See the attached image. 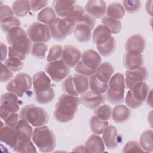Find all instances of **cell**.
Returning <instances> with one entry per match:
<instances>
[{
	"instance_id": "obj_7",
	"label": "cell",
	"mask_w": 153,
	"mask_h": 153,
	"mask_svg": "<svg viewBox=\"0 0 153 153\" xmlns=\"http://www.w3.org/2000/svg\"><path fill=\"white\" fill-rule=\"evenodd\" d=\"M76 23L68 19L57 17L49 27L51 37L58 41L64 40L74 31Z\"/></svg>"
},
{
	"instance_id": "obj_50",
	"label": "cell",
	"mask_w": 153,
	"mask_h": 153,
	"mask_svg": "<svg viewBox=\"0 0 153 153\" xmlns=\"http://www.w3.org/2000/svg\"><path fill=\"white\" fill-rule=\"evenodd\" d=\"M75 71H76V72L77 74L84 75H85L87 76H90L91 75L95 74V71L90 70V69H87V68H85L81 63L80 60L76 64V65L75 66Z\"/></svg>"
},
{
	"instance_id": "obj_40",
	"label": "cell",
	"mask_w": 153,
	"mask_h": 153,
	"mask_svg": "<svg viewBox=\"0 0 153 153\" xmlns=\"http://www.w3.org/2000/svg\"><path fill=\"white\" fill-rule=\"evenodd\" d=\"M48 46L44 42H36L32 45L30 53L36 59H44L45 57Z\"/></svg>"
},
{
	"instance_id": "obj_8",
	"label": "cell",
	"mask_w": 153,
	"mask_h": 153,
	"mask_svg": "<svg viewBox=\"0 0 153 153\" xmlns=\"http://www.w3.org/2000/svg\"><path fill=\"white\" fill-rule=\"evenodd\" d=\"M32 85L31 76L26 73L20 72L8 82L6 89L8 92L14 93L18 97H22L25 92L32 88Z\"/></svg>"
},
{
	"instance_id": "obj_9",
	"label": "cell",
	"mask_w": 153,
	"mask_h": 153,
	"mask_svg": "<svg viewBox=\"0 0 153 153\" xmlns=\"http://www.w3.org/2000/svg\"><path fill=\"white\" fill-rule=\"evenodd\" d=\"M27 35L30 40L34 43L47 42L51 37L49 26L39 22H33L29 26Z\"/></svg>"
},
{
	"instance_id": "obj_34",
	"label": "cell",
	"mask_w": 153,
	"mask_h": 153,
	"mask_svg": "<svg viewBox=\"0 0 153 153\" xmlns=\"http://www.w3.org/2000/svg\"><path fill=\"white\" fill-rule=\"evenodd\" d=\"M152 131L147 130L141 134L139 139V145L145 152H152Z\"/></svg>"
},
{
	"instance_id": "obj_49",
	"label": "cell",
	"mask_w": 153,
	"mask_h": 153,
	"mask_svg": "<svg viewBox=\"0 0 153 153\" xmlns=\"http://www.w3.org/2000/svg\"><path fill=\"white\" fill-rule=\"evenodd\" d=\"M20 115H19V114H18L17 112L11 113L4 120L5 124L7 126L14 128L19 120H20Z\"/></svg>"
},
{
	"instance_id": "obj_4",
	"label": "cell",
	"mask_w": 153,
	"mask_h": 153,
	"mask_svg": "<svg viewBox=\"0 0 153 153\" xmlns=\"http://www.w3.org/2000/svg\"><path fill=\"white\" fill-rule=\"evenodd\" d=\"M32 139L42 152H52L56 148V136L46 126L36 127L33 131Z\"/></svg>"
},
{
	"instance_id": "obj_29",
	"label": "cell",
	"mask_w": 153,
	"mask_h": 153,
	"mask_svg": "<svg viewBox=\"0 0 153 153\" xmlns=\"http://www.w3.org/2000/svg\"><path fill=\"white\" fill-rule=\"evenodd\" d=\"M57 14L50 7H47L41 10L37 15V20L39 22L50 26L57 19Z\"/></svg>"
},
{
	"instance_id": "obj_52",
	"label": "cell",
	"mask_w": 153,
	"mask_h": 153,
	"mask_svg": "<svg viewBox=\"0 0 153 153\" xmlns=\"http://www.w3.org/2000/svg\"><path fill=\"white\" fill-rule=\"evenodd\" d=\"M13 11L9 6L6 5L0 6V20L7 17L13 16Z\"/></svg>"
},
{
	"instance_id": "obj_19",
	"label": "cell",
	"mask_w": 153,
	"mask_h": 153,
	"mask_svg": "<svg viewBox=\"0 0 153 153\" xmlns=\"http://www.w3.org/2000/svg\"><path fill=\"white\" fill-rule=\"evenodd\" d=\"M14 130L19 141L26 142L32 139L33 128L27 121L22 118L16 124Z\"/></svg>"
},
{
	"instance_id": "obj_48",
	"label": "cell",
	"mask_w": 153,
	"mask_h": 153,
	"mask_svg": "<svg viewBox=\"0 0 153 153\" xmlns=\"http://www.w3.org/2000/svg\"><path fill=\"white\" fill-rule=\"evenodd\" d=\"M1 82H6L13 77V73L4 63L1 62Z\"/></svg>"
},
{
	"instance_id": "obj_43",
	"label": "cell",
	"mask_w": 153,
	"mask_h": 153,
	"mask_svg": "<svg viewBox=\"0 0 153 153\" xmlns=\"http://www.w3.org/2000/svg\"><path fill=\"white\" fill-rule=\"evenodd\" d=\"M4 64L13 72L20 71L24 65L23 60L16 57H8L4 61Z\"/></svg>"
},
{
	"instance_id": "obj_55",
	"label": "cell",
	"mask_w": 153,
	"mask_h": 153,
	"mask_svg": "<svg viewBox=\"0 0 153 153\" xmlns=\"http://www.w3.org/2000/svg\"><path fill=\"white\" fill-rule=\"evenodd\" d=\"M152 1H148L145 4V9L148 14L152 16Z\"/></svg>"
},
{
	"instance_id": "obj_41",
	"label": "cell",
	"mask_w": 153,
	"mask_h": 153,
	"mask_svg": "<svg viewBox=\"0 0 153 153\" xmlns=\"http://www.w3.org/2000/svg\"><path fill=\"white\" fill-rule=\"evenodd\" d=\"M62 88L63 91L67 94L74 96H79L75 90L73 82V77L72 76H68L63 81L62 83Z\"/></svg>"
},
{
	"instance_id": "obj_54",
	"label": "cell",
	"mask_w": 153,
	"mask_h": 153,
	"mask_svg": "<svg viewBox=\"0 0 153 153\" xmlns=\"http://www.w3.org/2000/svg\"><path fill=\"white\" fill-rule=\"evenodd\" d=\"M1 61L2 62L5 61L7 58V53H8V49H7V45L2 42H1Z\"/></svg>"
},
{
	"instance_id": "obj_44",
	"label": "cell",
	"mask_w": 153,
	"mask_h": 153,
	"mask_svg": "<svg viewBox=\"0 0 153 153\" xmlns=\"http://www.w3.org/2000/svg\"><path fill=\"white\" fill-rule=\"evenodd\" d=\"M124 10L128 13L134 14L139 11L141 8V2L136 0L123 1V5Z\"/></svg>"
},
{
	"instance_id": "obj_45",
	"label": "cell",
	"mask_w": 153,
	"mask_h": 153,
	"mask_svg": "<svg viewBox=\"0 0 153 153\" xmlns=\"http://www.w3.org/2000/svg\"><path fill=\"white\" fill-rule=\"evenodd\" d=\"M62 49L60 45H54L51 47L47 57V61L50 62L58 60L62 56Z\"/></svg>"
},
{
	"instance_id": "obj_16",
	"label": "cell",
	"mask_w": 153,
	"mask_h": 153,
	"mask_svg": "<svg viewBox=\"0 0 153 153\" xmlns=\"http://www.w3.org/2000/svg\"><path fill=\"white\" fill-rule=\"evenodd\" d=\"M76 3L75 1L56 0L52 2V5L56 14L60 18L68 19L71 15Z\"/></svg>"
},
{
	"instance_id": "obj_12",
	"label": "cell",
	"mask_w": 153,
	"mask_h": 153,
	"mask_svg": "<svg viewBox=\"0 0 153 153\" xmlns=\"http://www.w3.org/2000/svg\"><path fill=\"white\" fill-rule=\"evenodd\" d=\"M145 40L140 35H133L126 41L125 50L126 53L131 55L141 54L145 48Z\"/></svg>"
},
{
	"instance_id": "obj_17",
	"label": "cell",
	"mask_w": 153,
	"mask_h": 153,
	"mask_svg": "<svg viewBox=\"0 0 153 153\" xmlns=\"http://www.w3.org/2000/svg\"><path fill=\"white\" fill-rule=\"evenodd\" d=\"M0 109L9 113H16L19 111L18 96L12 93H5L1 96Z\"/></svg>"
},
{
	"instance_id": "obj_35",
	"label": "cell",
	"mask_w": 153,
	"mask_h": 153,
	"mask_svg": "<svg viewBox=\"0 0 153 153\" xmlns=\"http://www.w3.org/2000/svg\"><path fill=\"white\" fill-rule=\"evenodd\" d=\"M99 54L104 57H108L113 54L116 47V42L115 38L112 36L106 42L96 45Z\"/></svg>"
},
{
	"instance_id": "obj_15",
	"label": "cell",
	"mask_w": 153,
	"mask_h": 153,
	"mask_svg": "<svg viewBox=\"0 0 153 153\" xmlns=\"http://www.w3.org/2000/svg\"><path fill=\"white\" fill-rule=\"evenodd\" d=\"M79 99L80 102L85 107L90 109H94L105 102L106 97L103 94L90 91L82 94Z\"/></svg>"
},
{
	"instance_id": "obj_46",
	"label": "cell",
	"mask_w": 153,
	"mask_h": 153,
	"mask_svg": "<svg viewBox=\"0 0 153 153\" xmlns=\"http://www.w3.org/2000/svg\"><path fill=\"white\" fill-rule=\"evenodd\" d=\"M125 103L126 105L130 109H135L139 107H140L143 103V102L137 100L132 95L130 90H129L126 94L125 97Z\"/></svg>"
},
{
	"instance_id": "obj_28",
	"label": "cell",
	"mask_w": 153,
	"mask_h": 153,
	"mask_svg": "<svg viewBox=\"0 0 153 153\" xmlns=\"http://www.w3.org/2000/svg\"><path fill=\"white\" fill-rule=\"evenodd\" d=\"M133 96L138 101L143 102L146 100L147 96L150 91L149 85L145 81L135 84L129 89Z\"/></svg>"
},
{
	"instance_id": "obj_10",
	"label": "cell",
	"mask_w": 153,
	"mask_h": 153,
	"mask_svg": "<svg viewBox=\"0 0 153 153\" xmlns=\"http://www.w3.org/2000/svg\"><path fill=\"white\" fill-rule=\"evenodd\" d=\"M45 71L55 82H60L68 76L70 68L62 60L48 62L45 67Z\"/></svg>"
},
{
	"instance_id": "obj_20",
	"label": "cell",
	"mask_w": 153,
	"mask_h": 153,
	"mask_svg": "<svg viewBox=\"0 0 153 153\" xmlns=\"http://www.w3.org/2000/svg\"><path fill=\"white\" fill-rule=\"evenodd\" d=\"M118 130L112 125H108L102 133V140L106 148L114 149L118 146Z\"/></svg>"
},
{
	"instance_id": "obj_22",
	"label": "cell",
	"mask_w": 153,
	"mask_h": 153,
	"mask_svg": "<svg viewBox=\"0 0 153 153\" xmlns=\"http://www.w3.org/2000/svg\"><path fill=\"white\" fill-rule=\"evenodd\" d=\"M93 29L87 24L76 23L74 29V36L76 39L82 43L88 42L92 36Z\"/></svg>"
},
{
	"instance_id": "obj_24",
	"label": "cell",
	"mask_w": 153,
	"mask_h": 153,
	"mask_svg": "<svg viewBox=\"0 0 153 153\" xmlns=\"http://www.w3.org/2000/svg\"><path fill=\"white\" fill-rule=\"evenodd\" d=\"M112 37L111 31L103 25H99L94 29L92 33L93 41L96 45H102L110 39Z\"/></svg>"
},
{
	"instance_id": "obj_3",
	"label": "cell",
	"mask_w": 153,
	"mask_h": 153,
	"mask_svg": "<svg viewBox=\"0 0 153 153\" xmlns=\"http://www.w3.org/2000/svg\"><path fill=\"white\" fill-rule=\"evenodd\" d=\"M6 39L10 46L16 51L25 56L30 53L32 41L22 27L16 26L10 29L7 33Z\"/></svg>"
},
{
	"instance_id": "obj_31",
	"label": "cell",
	"mask_w": 153,
	"mask_h": 153,
	"mask_svg": "<svg viewBox=\"0 0 153 153\" xmlns=\"http://www.w3.org/2000/svg\"><path fill=\"white\" fill-rule=\"evenodd\" d=\"M12 10L15 16L19 17H23L27 16L30 11V1H15L13 2Z\"/></svg>"
},
{
	"instance_id": "obj_53",
	"label": "cell",
	"mask_w": 153,
	"mask_h": 153,
	"mask_svg": "<svg viewBox=\"0 0 153 153\" xmlns=\"http://www.w3.org/2000/svg\"><path fill=\"white\" fill-rule=\"evenodd\" d=\"M8 57H16L24 61L26 59V56L16 51L12 47L10 46L8 47Z\"/></svg>"
},
{
	"instance_id": "obj_32",
	"label": "cell",
	"mask_w": 153,
	"mask_h": 153,
	"mask_svg": "<svg viewBox=\"0 0 153 153\" xmlns=\"http://www.w3.org/2000/svg\"><path fill=\"white\" fill-rule=\"evenodd\" d=\"M106 14L108 17L120 20L124 16L125 10L120 3L113 2L108 5Z\"/></svg>"
},
{
	"instance_id": "obj_30",
	"label": "cell",
	"mask_w": 153,
	"mask_h": 153,
	"mask_svg": "<svg viewBox=\"0 0 153 153\" xmlns=\"http://www.w3.org/2000/svg\"><path fill=\"white\" fill-rule=\"evenodd\" d=\"M72 77L75 90L78 94L82 95L87 92L89 88V79L88 76L76 73Z\"/></svg>"
},
{
	"instance_id": "obj_33",
	"label": "cell",
	"mask_w": 153,
	"mask_h": 153,
	"mask_svg": "<svg viewBox=\"0 0 153 153\" xmlns=\"http://www.w3.org/2000/svg\"><path fill=\"white\" fill-rule=\"evenodd\" d=\"M109 123L107 121H104L99 119L95 115L92 116L89 120V126L91 131L95 134H101L108 126Z\"/></svg>"
},
{
	"instance_id": "obj_47",
	"label": "cell",
	"mask_w": 153,
	"mask_h": 153,
	"mask_svg": "<svg viewBox=\"0 0 153 153\" xmlns=\"http://www.w3.org/2000/svg\"><path fill=\"white\" fill-rule=\"evenodd\" d=\"M123 152H145L140 146L139 143L136 140L127 142L123 147Z\"/></svg>"
},
{
	"instance_id": "obj_27",
	"label": "cell",
	"mask_w": 153,
	"mask_h": 153,
	"mask_svg": "<svg viewBox=\"0 0 153 153\" xmlns=\"http://www.w3.org/2000/svg\"><path fill=\"white\" fill-rule=\"evenodd\" d=\"M123 63L127 70H135L141 66L144 63L143 56L142 54L131 55L128 53L124 54L123 58Z\"/></svg>"
},
{
	"instance_id": "obj_23",
	"label": "cell",
	"mask_w": 153,
	"mask_h": 153,
	"mask_svg": "<svg viewBox=\"0 0 153 153\" xmlns=\"http://www.w3.org/2000/svg\"><path fill=\"white\" fill-rule=\"evenodd\" d=\"M85 152H103L105 151V144L102 139L97 134L91 135L86 140L84 145Z\"/></svg>"
},
{
	"instance_id": "obj_13",
	"label": "cell",
	"mask_w": 153,
	"mask_h": 153,
	"mask_svg": "<svg viewBox=\"0 0 153 153\" xmlns=\"http://www.w3.org/2000/svg\"><path fill=\"white\" fill-rule=\"evenodd\" d=\"M81 58V53L75 46L65 45L63 47L61 60L69 68H75Z\"/></svg>"
},
{
	"instance_id": "obj_18",
	"label": "cell",
	"mask_w": 153,
	"mask_h": 153,
	"mask_svg": "<svg viewBox=\"0 0 153 153\" xmlns=\"http://www.w3.org/2000/svg\"><path fill=\"white\" fill-rule=\"evenodd\" d=\"M84 10L87 13L94 19H99L106 14V2L102 0L88 1L85 5Z\"/></svg>"
},
{
	"instance_id": "obj_6",
	"label": "cell",
	"mask_w": 153,
	"mask_h": 153,
	"mask_svg": "<svg viewBox=\"0 0 153 153\" xmlns=\"http://www.w3.org/2000/svg\"><path fill=\"white\" fill-rule=\"evenodd\" d=\"M20 115L35 127L45 126L49 120V115L45 109L32 104L24 106L20 111Z\"/></svg>"
},
{
	"instance_id": "obj_38",
	"label": "cell",
	"mask_w": 153,
	"mask_h": 153,
	"mask_svg": "<svg viewBox=\"0 0 153 153\" xmlns=\"http://www.w3.org/2000/svg\"><path fill=\"white\" fill-rule=\"evenodd\" d=\"M20 20L14 16L5 17L0 20L1 28L4 32H8L10 29L16 26H20Z\"/></svg>"
},
{
	"instance_id": "obj_21",
	"label": "cell",
	"mask_w": 153,
	"mask_h": 153,
	"mask_svg": "<svg viewBox=\"0 0 153 153\" xmlns=\"http://www.w3.org/2000/svg\"><path fill=\"white\" fill-rule=\"evenodd\" d=\"M0 140L11 148L14 149L19 142L14 128L7 125L1 127L0 130Z\"/></svg>"
},
{
	"instance_id": "obj_36",
	"label": "cell",
	"mask_w": 153,
	"mask_h": 153,
	"mask_svg": "<svg viewBox=\"0 0 153 153\" xmlns=\"http://www.w3.org/2000/svg\"><path fill=\"white\" fill-rule=\"evenodd\" d=\"M88 79L89 87L91 91L100 94H103L106 91L108 88V84L99 80L94 74L89 76Z\"/></svg>"
},
{
	"instance_id": "obj_2",
	"label": "cell",
	"mask_w": 153,
	"mask_h": 153,
	"mask_svg": "<svg viewBox=\"0 0 153 153\" xmlns=\"http://www.w3.org/2000/svg\"><path fill=\"white\" fill-rule=\"evenodd\" d=\"M35 99L37 103L47 104L55 97V93L51 87V80L44 72L36 73L32 78Z\"/></svg>"
},
{
	"instance_id": "obj_11",
	"label": "cell",
	"mask_w": 153,
	"mask_h": 153,
	"mask_svg": "<svg viewBox=\"0 0 153 153\" xmlns=\"http://www.w3.org/2000/svg\"><path fill=\"white\" fill-rule=\"evenodd\" d=\"M148 75V71L145 66H141L135 70H127L124 74L126 87L130 89L135 84L146 81Z\"/></svg>"
},
{
	"instance_id": "obj_5",
	"label": "cell",
	"mask_w": 153,
	"mask_h": 153,
	"mask_svg": "<svg viewBox=\"0 0 153 153\" xmlns=\"http://www.w3.org/2000/svg\"><path fill=\"white\" fill-rule=\"evenodd\" d=\"M126 88L124 75L116 73L112 76L108 83L106 91V99L112 104H120L124 100V91Z\"/></svg>"
},
{
	"instance_id": "obj_56",
	"label": "cell",
	"mask_w": 153,
	"mask_h": 153,
	"mask_svg": "<svg viewBox=\"0 0 153 153\" xmlns=\"http://www.w3.org/2000/svg\"><path fill=\"white\" fill-rule=\"evenodd\" d=\"M152 90H151L147 96L146 97V102L148 105H149L151 108L152 107Z\"/></svg>"
},
{
	"instance_id": "obj_26",
	"label": "cell",
	"mask_w": 153,
	"mask_h": 153,
	"mask_svg": "<svg viewBox=\"0 0 153 153\" xmlns=\"http://www.w3.org/2000/svg\"><path fill=\"white\" fill-rule=\"evenodd\" d=\"M114 72V68L113 65L108 62H105L99 66L94 74L99 80L108 84Z\"/></svg>"
},
{
	"instance_id": "obj_14",
	"label": "cell",
	"mask_w": 153,
	"mask_h": 153,
	"mask_svg": "<svg viewBox=\"0 0 153 153\" xmlns=\"http://www.w3.org/2000/svg\"><path fill=\"white\" fill-rule=\"evenodd\" d=\"M80 62L87 69L96 72V69L102 63V58L95 50L88 49L81 54Z\"/></svg>"
},
{
	"instance_id": "obj_1",
	"label": "cell",
	"mask_w": 153,
	"mask_h": 153,
	"mask_svg": "<svg viewBox=\"0 0 153 153\" xmlns=\"http://www.w3.org/2000/svg\"><path fill=\"white\" fill-rule=\"evenodd\" d=\"M80 103L78 96L67 94H61L56 103L54 117L59 123H68L73 120Z\"/></svg>"
},
{
	"instance_id": "obj_51",
	"label": "cell",
	"mask_w": 153,
	"mask_h": 153,
	"mask_svg": "<svg viewBox=\"0 0 153 153\" xmlns=\"http://www.w3.org/2000/svg\"><path fill=\"white\" fill-rule=\"evenodd\" d=\"M48 4V1H30V9L33 11H38L40 10H42Z\"/></svg>"
},
{
	"instance_id": "obj_39",
	"label": "cell",
	"mask_w": 153,
	"mask_h": 153,
	"mask_svg": "<svg viewBox=\"0 0 153 153\" xmlns=\"http://www.w3.org/2000/svg\"><path fill=\"white\" fill-rule=\"evenodd\" d=\"M94 115L99 119L108 121L110 120L112 115V108L108 104L100 105L94 111Z\"/></svg>"
},
{
	"instance_id": "obj_42",
	"label": "cell",
	"mask_w": 153,
	"mask_h": 153,
	"mask_svg": "<svg viewBox=\"0 0 153 153\" xmlns=\"http://www.w3.org/2000/svg\"><path fill=\"white\" fill-rule=\"evenodd\" d=\"M13 150L17 152H37L35 145L30 140L19 141Z\"/></svg>"
},
{
	"instance_id": "obj_25",
	"label": "cell",
	"mask_w": 153,
	"mask_h": 153,
	"mask_svg": "<svg viewBox=\"0 0 153 153\" xmlns=\"http://www.w3.org/2000/svg\"><path fill=\"white\" fill-rule=\"evenodd\" d=\"M131 111L124 105L118 104L112 110V118L114 122L122 124L126 123L130 117Z\"/></svg>"
},
{
	"instance_id": "obj_37",
	"label": "cell",
	"mask_w": 153,
	"mask_h": 153,
	"mask_svg": "<svg viewBox=\"0 0 153 153\" xmlns=\"http://www.w3.org/2000/svg\"><path fill=\"white\" fill-rule=\"evenodd\" d=\"M101 22L102 25L106 26L113 34L118 33L121 29V22L118 20L105 16L102 19Z\"/></svg>"
}]
</instances>
